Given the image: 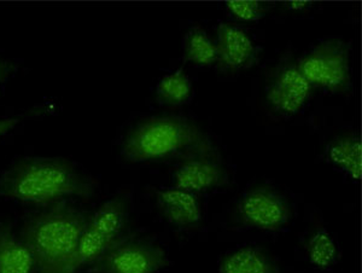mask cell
I'll return each instance as SVG.
<instances>
[{
	"label": "cell",
	"mask_w": 362,
	"mask_h": 273,
	"mask_svg": "<svg viewBox=\"0 0 362 273\" xmlns=\"http://www.w3.org/2000/svg\"><path fill=\"white\" fill-rule=\"evenodd\" d=\"M95 189V179L68 158H18L0 173V197L42 207L90 199Z\"/></svg>",
	"instance_id": "1"
},
{
	"label": "cell",
	"mask_w": 362,
	"mask_h": 273,
	"mask_svg": "<svg viewBox=\"0 0 362 273\" xmlns=\"http://www.w3.org/2000/svg\"><path fill=\"white\" fill-rule=\"evenodd\" d=\"M88 214L63 201L28 216L21 238L37 273H78V247Z\"/></svg>",
	"instance_id": "2"
},
{
	"label": "cell",
	"mask_w": 362,
	"mask_h": 273,
	"mask_svg": "<svg viewBox=\"0 0 362 273\" xmlns=\"http://www.w3.org/2000/svg\"><path fill=\"white\" fill-rule=\"evenodd\" d=\"M215 153L214 144L199 126L181 116H153L128 131L121 155L129 163L168 161Z\"/></svg>",
	"instance_id": "3"
},
{
	"label": "cell",
	"mask_w": 362,
	"mask_h": 273,
	"mask_svg": "<svg viewBox=\"0 0 362 273\" xmlns=\"http://www.w3.org/2000/svg\"><path fill=\"white\" fill-rule=\"evenodd\" d=\"M350 54L349 42L331 37L300 58L298 66L312 86L331 93L348 95L353 88Z\"/></svg>",
	"instance_id": "4"
},
{
	"label": "cell",
	"mask_w": 362,
	"mask_h": 273,
	"mask_svg": "<svg viewBox=\"0 0 362 273\" xmlns=\"http://www.w3.org/2000/svg\"><path fill=\"white\" fill-rule=\"evenodd\" d=\"M129 218V197L115 194L88 216L78 247V269L92 265L124 235Z\"/></svg>",
	"instance_id": "5"
},
{
	"label": "cell",
	"mask_w": 362,
	"mask_h": 273,
	"mask_svg": "<svg viewBox=\"0 0 362 273\" xmlns=\"http://www.w3.org/2000/svg\"><path fill=\"white\" fill-rule=\"evenodd\" d=\"M169 265L165 249L146 237L124 235L90 265V273H156Z\"/></svg>",
	"instance_id": "6"
},
{
	"label": "cell",
	"mask_w": 362,
	"mask_h": 273,
	"mask_svg": "<svg viewBox=\"0 0 362 273\" xmlns=\"http://www.w3.org/2000/svg\"><path fill=\"white\" fill-rule=\"evenodd\" d=\"M314 87L298 66L291 52L280 58L266 83V100L269 108L284 116L296 115L313 95Z\"/></svg>",
	"instance_id": "7"
},
{
	"label": "cell",
	"mask_w": 362,
	"mask_h": 273,
	"mask_svg": "<svg viewBox=\"0 0 362 273\" xmlns=\"http://www.w3.org/2000/svg\"><path fill=\"white\" fill-rule=\"evenodd\" d=\"M235 218L244 228L280 232L291 219V207L283 194L262 185L252 187L239 199Z\"/></svg>",
	"instance_id": "8"
},
{
	"label": "cell",
	"mask_w": 362,
	"mask_h": 273,
	"mask_svg": "<svg viewBox=\"0 0 362 273\" xmlns=\"http://www.w3.org/2000/svg\"><path fill=\"white\" fill-rule=\"evenodd\" d=\"M173 184L196 194L230 185V175L215 153H196L181 160L173 174Z\"/></svg>",
	"instance_id": "9"
},
{
	"label": "cell",
	"mask_w": 362,
	"mask_h": 273,
	"mask_svg": "<svg viewBox=\"0 0 362 273\" xmlns=\"http://www.w3.org/2000/svg\"><path fill=\"white\" fill-rule=\"evenodd\" d=\"M216 66L221 71L235 73L255 66L259 49L254 39L239 25L221 22L216 33Z\"/></svg>",
	"instance_id": "10"
},
{
	"label": "cell",
	"mask_w": 362,
	"mask_h": 273,
	"mask_svg": "<svg viewBox=\"0 0 362 273\" xmlns=\"http://www.w3.org/2000/svg\"><path fill=\"white\" fill-rule=\"evenodd\" d=\"M160 216L177 228L192 230L202 223L201 202L196 194L177 187L156 191Z\"/></svg>",
	"instance_id": "11"
},
{
	"label": "cell",
	"mask_w": 362,
	"mask_h": 273,
	"mask_svg": "<svg viewBox=\"0 0 362 273\" xmlns=\"http://www.w3.org/2000/svg\"><path fill=\"white\" fill-rule=\"evenodd\" d=\"M32 252L8 223H0V273H34Z\"/></svg>",
	"instance_id": "12"
},
{
	"label": "cell",
	"mask_w": 362,
	"mask_h": 273,
	"mask_svg": "<svg viewBox=\"0 0 362 273\" xmlns=\"http://www.w3.org/2000/svg\"><path fill=\"white\" fill-rule=\"evenodd\" d=\"M218 273H280V269L264 249L244 245L227 252L220 260Z\"/></svg>",
	"instance_id": "13"
},
{
	"label": "cell",
	"mask_w": 362,
	"mask_h": 273,
	"mask_svg": "<svg viewBox=\"0 0 362 273\" xmlns=\"http://www.w3.org/2000/svg\"><path fill=\"white\" fill-rule=\"evenodd\" d=\"M326 158L350 178L354 180L361 179L362 143L358 134L344 133L336 136L327 145Z\"/></svg>",
	"instance_id": "14"
},
{
	"label": "cell",
	"mask_w": 362,
	"mask_h": 273,
	"mask_svg": "<svg viewBox=\"0 0 362 273\" xmlns=\"http://www.w3.org/2000/svg\"><path fill=\"white\" fill-rule=\"evenodd\" d=\"M303 248L310 264L317 269H329L341 257L337 242L322 226H317L309 232L303 240Z\"/></svg>",
	"instance_id": "15"
},
{
	"label": "cell",
	"mask_w": 362,
	"mask_h": 273,
	"mask_svg": "<svg viewBox=\"0 0 362 273\" xmlns=\"http://www.w3.org/2000/svg\"><path fill=\"white\" fill-rule=\"evenodd\" d=\"M182 49L184 57L187 62L202 66L216 64V44L201 27H192L187 30L182 42Z\"/></svg>",
	"instance_id": "16"
},
{
	"label": "cell",
	"mask_w": 362,
	"mask_h": 273,
	"mask_svg": "<svg viewBox=\"0 0 362 273\" xmlns=\"http://www.w3.org/2000/svg\"><path fill=\"white\" fill-rule=\"evenodd\" d=\"M192 83L182 68L165 75L156 86V100L162 105H181L192 95Z\"/></svg>",
	"instance_id": "17"
},
{
	"label": "cell",
	"mask_w": 362,
	"mask_h": 273,
	"mask_svg": "<svg viewBox=\"0 0 362 273\" xmlns=\"http://www.w3.org/2000/svg\"><path fill=\"white\" fill-rule=\"evenodd\" d=\"M225 8L237 21L257 22L271 13L273 4L259 0H232L225 3Z\"/></svg>",
	"instance_id": "18"
},
{
	"label": "cell",
	"mask_w": 362,
	"mask_h": 273,
	"mask_svg": "<svg viewBox=\"0 0 362 273\" xmlns=\"http://www.w3.org/2000/svg\"><path fill=\"white\" fill-rule=\"evenodd\" d=\"M18 69V64L13 62V59L0 57V87L3 86L8 78L16 73Z\"/></svg>",
	"instance_id": "19"
},
{
	"label": "cell",
	"mask_w": 362,
	"mask_h": 273,
	"mask_svg": "<svg viewBox=\"0 0 362 273\" xmlns=\"http://www.w3.org/2000/svg\"><path fill=\"white\" fill-rule=\"evenodd\" d=\"M313 1H284L283 8L288 11H295V13H303L308 11L313 8Z\"/></svg>",
	"instance_id": "20"
},
{
	"label": "cell",
	"mask_w": 362,
	"mask_h": 273,
	"mask_svg": "<svg viewBox=\"0 0 362 273\" xmlns=\"http://www.w3.org/2000/svg\"><path fill=\"white\" fill-rule=\"evenodd\" d=\"M20 122H21V117H0V136L8 134Z\"/></svg>",
	"instance_id": "21"
}]
</instances>
